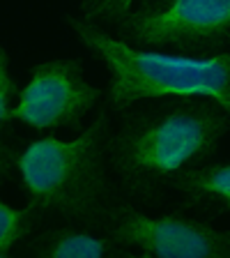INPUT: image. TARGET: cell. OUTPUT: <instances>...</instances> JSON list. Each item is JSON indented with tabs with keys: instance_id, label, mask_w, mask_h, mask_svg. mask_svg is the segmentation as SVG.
Wrapping results in <instances>:
<instances>
[{
	"instance_id": "8fae6325",
	"label": "cell",
	"mask_w": 230,
	"mask_h": 258,
	"mask_svg": "<svg viewBox=\"0 0 230 258\" xmlns=\"http://www.w3.org/2000/svg\"><path fill=\"white\" fill-rule=\"evenodd\" d=\"M21 88L16 86L14 76L10 72V53L5 48L0 51V124H3V148L7 145V136L12 134L10 127V111L14 108L16 99H19Z\"/></svg>"
},
{
	"instance_id": "277c9868",
	"label": "cell",
	"mask_w": 230,
	"mask_h": 258,
	"mask_svg": "<svg viewBox=\"0 0 230 258\" xmlns=\"http://www.w3.org/2000/svg\"><path fill=\"white\" fill-rule=\"evenodd\" d=\"M113 35L138 48L221 53L230 46V0H138Z\"/></svg>"
},
{
	"instance_id": "5b68a950",
	"label": "cell",
	"mask_w": 230,
	"mask_h": 258,
	"mask_svg": "<svg viewBox=\"0 0 230 258\" xmlns=\"http://www.w3.org/2000/svg\"><path fill=\"white\" fill-rule=\"evenodd\" d=\"M102 231L143 258H230V231L180 212L152 217L118 201Z\"/></svg>"
},
{
	"instance_id": "ba28073f",
	"label": "cell",
	"mask_w": 230,
	"mask_h": 258,
	"mask_svg": "<svg viewBox=\"0 0 230 258\" xmlns=\"http://www.w3.org/2000/svg\"><path fill=\"white\" fill-rule=\"evenodd\" d=\"M193 203H209L230 212V161L200 164L175 177L173 187Z\"/></svg>"
},
{
	"instance_id": "30bf717a",
	"label": "cell",
	"mask_w": 230,
	"mask_h": 258,
	"mask_svg": "<svg viewBox=\"0 0 230 258\" xmlns=\"http://www.w3.org/2000/svg\"><path fill=\"white\" fill-rule=\"evenodd\" d=\"M138 0H79V12L83 19L95 21L99 26L113 28L120 19L127 16V12Z\"/></svg>"
},
{
	"instance_id": "7a4b0ae2",
	"label": "cell",
	"mask_w": 230,
	"mask_h": 258,
	"mask_svg": "<svg viewBox=\"0 0 230 258\" xmlns=\"http://www.w3.org/2000/svg\"><path fill=\"white\" fill-rule=\"evenodd\" d=\"M111 118L102 108L76 139L46 134L3 157V173L14 168L23 191L69 224L104 228L115 201L111 187Z\"/></svg>"
},
{
	"instance_id": "9c48e42d",
	"label": "cell",
	"mask_w": 230,
	"mask_h": 258,
	"mask_svg": "<svg viewBox=\"0 0 230 258\" xmlns=\"http://www.w3.org/2000/svg\"><path fill=\"white\" fill-rule=\"evenodd\" d=\"M44 215H46L44 208L35 201L23 208H14L3 201L0 203V256H12L21 244H26Z\"/></svg>"
},
{
	"instance_id": "3957f363",
	"label": "cell",
	"mask_w": 230,
	"mask_h": 258,
	"mask_svg": "<svg viewBox=\"0 0 230 258\" xmlns=\"http://www.w3.org/2000/svg\"><path fill=\"white\" fill-rule=\"evenodd\" d=\"M83 48L108 72V102L129 111L138 102L164 97L212 99L230 115V51L209 55L164 53L122 42L106 26L83 16H64Z\"/></svg>"
},
{
	"instance_id": "8992f818",
	"label": "cell",
	"mask_w": 230,
	"mask_h": 258,
	"mask_svg": "<svg viewBox=\"0 0 230 258\" xmlns=\"http://www.w3.org/2000/svg\"><path fill=\"white\" fill-rule=\"evenodd\" d=\"M99 99L102 88L83 76V64L76 58L46 60L30 70V81L10 111V122H21L35 132H76Z\"/></svg>"
},
{
	"instance_id": "52a82bcc",
	"label": "cell",
	"mask_w": 230,
	"mask_h": 258,
	"mask_svg": "<svg viewBox=\"0 0 230 258\" xmlns=\"http://www.w3.org/2000/svg\"><path fill=\"white\" fill-rule=\"evenodd\" d=\"M23 253L37 258H115L134 256L120 242H115L108 233H92L88 226L79 228V224L46 228L39 235L30 237L23 247Z\"/></svg>"
},
{
	"instance_id": "6da1fadb",
	"label": "cell",
	"mask_w": 230,
	"mask_h": 258,
	"mask_svg": "<svg viewBox=\"0 0 230 258\" xmlns=\"http://www.w3.org/2000/svg\"><path fill=\"white\" fill-rule=\"evenodd\" d=\"M157 102L124 111L108 150L120 187L140 201H152L173 187L180 173L207 164L230 132V115L212 99L164 97Z\"/></svg>"
}]
</instances>
